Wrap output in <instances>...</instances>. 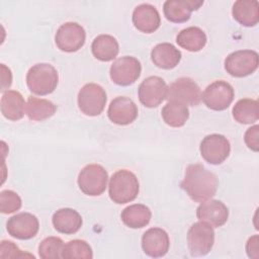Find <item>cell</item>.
Here are the masks:
<instances>
[{
    "mask_svg": "<svg viewBox=\"0 0 259 259\" xmlns=\"http://www.w3.org/2000/svg\"><path fill=\"white\" fill-rule=\"evenodd\" d=\"M180 186L193 201L203 202L215 194L219 180L214 173L201 164H190L185 170Z\"/></svg>",
    "mask_w": 259,
    "mask_h": 259,
    "instance_id": "cell-1",
    "label": "cell"
},
{
    "mask_svg": "<svg viewBox=\"0 0 259 259\" xmlns=\"http://www.w3.org/2000/svg\"><path fill=\"white\" fill-rule=\"evenodd\" d=\"M139 190V180L130 170L120 169L113 173L109 180L108 194L110 199L117 204H124L135 200Z\"/></svg>",
    "mask_w": 259,
    "mask_h": 259,
    "instance_id": "cell-2",
    "label": "cell"
},
{
    "mask_svg": "<svg viewBox=\"0 0 259 259\" xmlns=\"http://www.w3.org/2000/svg\"><path fill=\"white\" fill-rule=\"evenodd\" d=\"M59 74L54 66L47 63L33 65L26 74V84L30 92L36 95H48L55 91Z\"/></svg>",
    "mask_w": 259,
    "mask_h": 259,
    "instance_id": "cell-3",
    "label": "cell"
},
{
    "mask_svg": "<svg viewBox=\"0 0 259 259\" xmlns=\"http://www.w3.org/2000/svg\"><path fill=\"white\" fill-rule=\"evenodd\" d=\"M107 181V171L99 164L86 165L78 175V186L80 190L89 196L102 194L106 189Z\"/></svg>",
    "mask_w": 259,
    "mask_h": 259,
    "instance_id": "cell-4",
    "label": "cell"
},
{
    "mask_svg": "<svg viewBox=\"0 0 259 259\" xmlns=\"http://www.w3.org/2000/svg\"><path fill=\"white\" fill-rule=\"evenodd\" d=\"M214 243V231L204 222L194 223L187 232V245L191 256L198 257L208 254Z\"/></svg>",
    "mask_w": 259,
    "mask_h": 259,
    "instance_id": "cell-5",
    "label": "cell"
},
{
    "mask_svg": "<svg viewBox=\"0 0 259 259\" xmlns=\"http://www.w3.org/2000/svg\"><path fill=\"white\" fill-rule=\"evenodd\" d=\"M201 90L194 80L188 77H181L169 85L166 99L182 103L186 106H195L201 101Z\"/></svg>",
    "mask_w": 259,
    "mask_h": 259,
    "instance_id": "cell-6",
    "label": "cell"
},
{
    "mask_svg": "<svg viewBox=\"0 0 259 259\" xmlns=\"http://www.w3.org/2000/svg\"><path fill=\"white\" fill-rule=\"evenodd\" d=\"M106 92L98 84L87 83L78 93V107L88 116L99 115L106 104Z\"/></svg>",
    "mask_w": 259,
    "mask_h": 259,
    "instance_id": "cell-7",
    "label": "cell"
},
{
    "mask_svg": "<svg viewBox=\"0 0 259 259\" xmlns=\"http://www.w3.org/2000/svg\"><path fill=\"white\" fill-rule=\"evenodd\" d=\"M259 64L258 54L252 50L231 53L225 60V70L233 77L243 78L254 73Z\"/></svg>",
    "mask_w": 259,
    "mask_h": 259,
    "instance_id": "cell-8",
    "label": "cell"
},
{
    "mask_svg": "<svg viewBox=\"0 0 259 259\" xmlns=\"http://www.w3.org/2000/svg\"><path fill=\"white\" fill-rule=\"evenodd\" d=\"M234 96V88L230 83L224 80H217L204 89L201 94V100L206 107L215 111H222L231 105Z\"/></svg>",
    "mask_w": 259,
    "mask_h": 259,
    "instance_id": "cell-9",
    "label": "cell"
},
{
    "mask_svg": "<svg viewBox=\"0 0 259 259\" xmlns=\"http://www.w3.org/2000/svg\"><path fill=\"white\" fill-rule=\"evenodd\" d=\"M142 71L141 63L138 59L124 56L116 59L110 66L109 75L113 83L119 86H128L135 83Z\"/></svg>",
    "mask_w": 259,
    "mask_h": 259,
    "instance_id": "cell-10",
    "label": "cell"
},
{
    "mask_svg": "<svg viewBox=\"0 0 259 259\" xmlns=\"http://www.w3.org/2000/svg\"><path fill=\"white\" fill-rule=\"evenodd\" d=\"M199 150L201 157L205 162L212 165H219L229 157L231 145L225 136L211 134L203 138Z\"/></svg>",
    "mask_w": 259,
    "mask_h": 259,
    "instance_id": "cell-11",
    "label": "cell"
},
{
    "mask_svg": "<svg viewBox=\"0 0 259 259\" xmlns=\"http://www.w3.org/2000/svg\"><path fill=\"white\" fill-rule=\"evenodd\" d=\"M85 29L77 22H66L62 24L55 36L57 47L66 53L79 51L85 44Z\"/></svg>",
    "mask_w": 259,
    "mask_h": 259,
    "instance_id": "cell-12",
    "label": "cell"
},
{
    "mask_svg": "<svg viewBox=\"0 0 259 259\" xmlns=\"http://www.w3.org/2000/svg\"><path fill=\"white\" fill-rule=\"evenodd\" d=\"M167 89V84L161 77L150 76L139 86V99L141 103L148 108L157 107L166 99Z\"/></svg>",
    "mask_w": 259,
    "mask_h": 259,
    "instance_id": "cell-13",
    "label": "cell"
},
{
    "mask_svg": "<svg viewBox=\"0 0 259 259\" xmlns=\"http://www.w3.org/2000/svg\"><path fill=\"white\" fill-rule=\"evenodd\" d=\"M8 234L18 240L33 238L39 229L37 218L30 212H19L8 219L6 224Z\"/></svg>",
    "mask_w": 259,
    "mask_h": 259,
    "instance_id": "cell-14",
    "label": "cell"
},
{
    "mask_svg": "<svg viewBox=\"0 0 259 259\" xmlns=\"http://www.w3.org/2000/svg\"><path fill=\"white\" fill-rule=\"evenodd\" d=\"M170 240L167 232L161 228H151L142 237V248L146 255L159 258L167 254Z\"/></svg>",
    "mask_w": 259,
    "mask_h": 259,
    "instance_id": "cell-15",
    "label": "cell"
},
{
    "mask_svg": "<svg viewBox=\"0 0 259 259\" xmlns=\"http://www.w3.org/2000/svg\"><path fill=\"white\" fill-rule=\"evenodd\" d=\"M108 118L115 124L127 125L138 116V107L136 103L126 96H118L111 100L108 110Z\"/></svg>",
    "mask_w": 259,
    "mask_h": 259,
    "instance_id": "cell-16",
    "label": "cell"
},
{
    "mask_svg": "<svg viewBox=\"0 0 259 259\" xmlns=\"http://www.w3.org/2000/svg\"><path fill=\"white\" fill-rule=\"evenodd\" d=\"M196 217L200 222H204L212 228H219L227 223L229 209L221 200L208 199L199 204Z\"/></svg>",
    "mask_w": 259,
    "mask_h": 259,
    "instance_id": "cell-17",
    "label": "cell"
},
{
    "mask_svg": "<svg viewBox=\"0 0 259 259\" xmlns=\"http://www.w3.org/2000/svg\"><path fill=\"white\" fill-rule=\"evenodd\" d=\"M135 27L145 33L156 31L161 24V17L157 8L151 4H141L137 6L132 16Z\"/></svg>",
    "mask_w": 259,
    "mask_h": 259,
    "instance_id": "cell-18",
    "label": "cell"
},
{
    "mask_svg": "<svg viewBox=\"0 0 259 259\" xmlns=\"http://www.w3.org/2000/svg\"><path fill=\"white\" fill-rule=\"evenodd\" d=\"M203 1L195 0H167L163 5V12L167 20L182 23L190 18L192 11L197 10Z\"/></svg>",
    "mask_w": 259,
    "mask_h": 259,
    "instance_id": "cell-19",
    "label": "cell"
},
{
    "mask_svg": "<svg viewBox=\"0 0 259 259\" xmlns=\"http://www.w3.org/2000/svg\"><path fill=\"white\" fill-rule=\"evenodd\" d=\"M54 228L61 234L72 235L77 233L82 227V218L80 213L69 207L58 209L52 218Z\"/></svg>",
    "mask_w": 259,
    "mask_h": 259,
    "instance_id": "cell-20",
    "label": "cell"
},
{
    "mask_svg": "<svg viewBox=\"0 0 259 259\" xmlns=\"http://www.w3.org/2000/svg\"><path fill=\"white\" fill-rule=\"evenodd\" d=\"M151 60L158 68L170 70L179 64L181 60V52L172 44H158L151 51Z\"/></svg>",
    "mask_w": 259,
    "mask_h": 259,
    "instance_id": "cell-21",
    "label": "cell"
},
{
    "mask_svg": "<svg viewBox=\"0 0 259 259\" xmlns=\"http://www.w3.org/2000/svg\"><path fill=\"white\" fill-rule=\"evenodd\" d=\"M25 101L22 95L15 90H7L1 97V113L9 120H19L25 113Z\"/></svg>",
    "mask_w": 259,
    "mask_h": 259,
    "instance_id": "cell-22",
    "label": "cell"
},
{
    "mask_svg": "<svg viewBox=\"0 0 259 259\" xmlns=\"http://www.w3.org/2000/svg\"><path fill=\"white\" fill-rule=\"evenodd\" d=\"M232 14L240 24L255 26L259 21V4L256 0H238L233 5Z\"/></svg>",
    "mask_w": 259,
    "mask_h": 259,
    "instance_id": "cell-23",
    "label": "cell"
},
{
    "mask_svg": "<svg viewBox=\"0 0 259 259\" xmlns=\"http://www.w3.org/2000/svg\"><path fill=\"white\" fill-rule=\"evenodd\" d=\"M93 56L102 62H109L116 58L119 46L115 37L109 34H100L94 38L91 45Z\"/></svg>",
    "mask_w": 259,
    "mask_h": 259,
    "instance_id": "cell-24",
    "label": "cell"
},
{
    "mask_svg": "<svg viewBox=\"0 0 259 259\" xmlns=\"http://www.w3.org/2000/svg\"><path fill=\"white\" fill-rule=\"evenodd\" d=\"M205 32L197 26H189L178 32L176 42L188 52H198L206 45Z\"/></svg>",
    "mask_w": 259,
    "mask_h": 259,
    "instance_id": "cell-25",
    "label": "cell"
},
{
    "mask_svg": "<svg viewBox=\"0 0 259 259\" xmlns=\"http://www.w3.org/2000/svg\"><path fill=\"white\" fill-rule=\"evenodd\" d=\"M152 212L148 206L141 203H135L126 206L120 214L122 223L132 229H141L146 227L151 221Z\"/></svg>",
    "mask_w": 259,
    "mask_h": 259,
    "instance_id": "cell-26",
    "label": "cell"
},
{
    "mask_svg": "<svg viewBox=\"0 0 259 259\" xmlns=\"http://www.w3.org/2000/svg\"><path fill=\"white\" fill-rule=\"evenodd\" d=\"M57 106L48 99L28 97L25 104V114L30 120L41 121L55 114Z\"/></svg>",
    "mask_w": 259,
    "mask_h": 259,
    "instance_id": "cell-27",
    "label": "cell"
},
{
    "mask_svg": "<svg viewBox=\"0 0 259 259\" xmlns=\"http://www.w3.org/2000/svg\"><path fill=\"white\" fill-rule=\"evenodd\" d=\"M258 106V101L256 99H240L233 107V117L239 123L251 124L257 121L259 118Z\"/></svg>",
    "mask_w": 259,
    "mask_h": 259,
    "instance_id": "cell-28",
    "label": "cell"
},
{
    "mask_svg": "<svg viewBox=\"0 0 259 259\" xmlns=\"http://www.w3.org/2000/svg\"><path fill=\"white\" fill-rule=\"evenodd\" d=\"M162 118L166 124L172 127H181L185 124L189 117V110L186 105L176 102L168 101L161 111Z\"/></svg>",
    "mask_w": 259,
    "mask_h": 259,
    "instance_id": "cell-29",
    "label": "cell"
},
{
    "mask_svg": "<svg viewBox=\"0 0 259 259\" xmlns=\"http://www.w3.org/2000/svg\"><path fill=\"white\" fill-rule=\"evenodd\" d=\"M93 257V252L90 245L84 240H71L65 244L62 251V258L74 259V258H84L91 259Z\"/></svg>",
    "mask_w": 259,
    "mask_h": 259,
    "instance_id": "cell-30",
    "label": "cell"
},
{
    "mask_svg": "<svg viewBox=\"0 0 259 259\" xmlns=\"http://www.w3.org/2000/svg\"><path fill=\"white\" fill-rule=\"evenodd\" d=\"M65 244L59 237L45 238L38 245V255L41 259L62 258V251Z\"/></svg>",
    "mask_w": 259,
    "mask_h": 259,
    "instance_id": "cell-31",
    "label": "cell"
},
{
    "mask_svg": "<svg viewBox=\"0 0 259 259\" xmlns=\"http://www.w3.org/2000/svg\"><path fill=\"white\" fill-rule=\"evenodd\" d=\"M21 198L13 190H3L0 193V211L12 213L21 207Z\"/></svg>",
    "mask_w": 259,
    "mask_h": 259,
    "instance_id": "cell-32",
    "label": "cell"
},
{
    "mask_svg": "<svg viewBox=\"0 0 259 259\" xmlns=\"http://www.w3.org/2000/svg\"><path fill=\"white\" fill-rule=\"evenodd\" d=\"M0 257L1 258H21V257H30L34 258L33 255L29 253L22 252L13 242L3 240L0 246Z\"/></svg>",
    "mask_w": 259,
    "mask_h": 259,
    "instance_id": "cell-33",
    "label": "cell"
},
{
    "mask_svg": "<svg viewBox=\"0 0 259 259\" xmlns=\"http://www.w3.org/2000/svg\"><path fill=\"white\" fill-rule=\"evenodd\" d=\"M245 144L249 149L254 152H258L259 150V125L255 124L249 127L244 135Z\"/></svg>",
    "mask_w": 259,
    "mask_h": 259,
    "instance_id": "cell-34",
    "label": "cell"
},
{
    "mask_svg": "<svg viewBox=\"0 0 259 259\" xmlns=\"http://www.w3.org/2000/svg\"><path fill=\"white\" fill-rule=\"evenodd\" d=\"M246 251L250 258H258V235H254L248 239Z\"/></svg>",
    "mask_w": 259,
    "mask_h": 259,
    "instance_id": "cell-35",
    "label": "cell"
},
{
    "mask_svg": "<svg viewBox=\"0 0 259 259\" xmlns=\"http://www.w3.org/2000/svg\"><path fill=\"white\" fill-rule=\"evenodd\" d=\"M1 78H2V91L9 88L12 83V74L9 68H7L4 64H1Z\"/></svg>",
    "mask_w": 259,
    "mask_h": 259,
    "instance_id": "cell-36",
    "label": "cell"
}]
</instances>
